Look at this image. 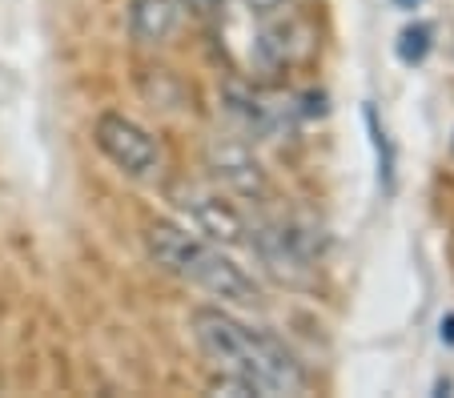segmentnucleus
Instances as JSON below:
<instances>
[{
  "mask_svg": "<svg viewBox=\"0 0 454 398\" xmlns=\"http://www.w3.org/2000/svg\"><path fill=\"white\" fill-rule=\"evenodd\" d=\"M189 326L198 338L201 355L230 374L233 382L249 390V394H301L306 390V371L290 350L266 330L246 326L222 306H198L189 314Z\"/></svg>",
  "mask_w": 454,
  "mask_h": 398,
  "instance_id": "f257e3e1",
  "label": "nucleus"
},
{
  "mask_svg": "<svg viewBox=\"0 0 454 398\" xmlns=\"http://www.w3.org/2000/svg\"><path fill=\"white\" fill-rule=\"evenodd\" d=\"M145 246L157 258V266H165L169 274L185 277L193 286H201L206 294L222 298V302L249 306L262 298L254 277L233 258H225L209 238H201L198 230H185L177 222H153L145 230Z\"/></svg>",
  "mask_w": 454,
  "mask_h": 398,
  "instance_id": "f03ea898",
  "label": "nucleus"
},
{
  "mask_svg": "<svg viewBox=\"0 0 454 398\" xmlns=\"http://www.w3.org/2000/svg\"><path fill=\"white\" fill-rule=\"evenodd\" d=\"M93 141L121 174L129 177H157L161 174V145L145 125H137L125 113H101L93 125Z\"/></svg>",
  "mask_w": 454,
  "mask_h": 398,
  "instance_id": "7ed1b4c3",
  "label": "nucleus"
},
{
  "mask_svg": "<svg viewBox=\"0 0 454 398\" xmlns=\"http://www.w3.org/2000/svg\"><path fill=\"white\" fill-rule=\"evenodd\" d=\"M177 198V209L189 217V230H198L201 238H209V242H241V234H246V222H241V214L230 206L225 198H217V193H206V190H177L173 193Z\"/></svg>",
  "mask_w": 454,
  "mask_h": 398,
  "instance_id": "20e7f679",
  "label": "nucleus"
},
{
  "mask_svg": "<svg viewBox=\"0 0 454 398\" xmlns=\"http://www.w3.org/2000/svg\"><path fill=\"white\" fill-rule=\"evenodd\" d=\"M249 246H254V254L262 258V266L274 277H282V282H301V277H306L309 258H306V250H301L298 234H290L286 225H262Z\"/></svg>",
  "mask_w": 454,
  "mask_h": 398,
  "instance_id": "39448f33",
  "label": "nucleus"
},
{
  "mask_svg": "<svg viewBox=\"0 0 454 398\" xmlns=\"http://www.w3.org/2000/svg\"><path fill=\"white\" fill-rule=\"evenodd\" d=\"M209 169H214V177L225 190L241 193V198L266 193V174H262V165L254 161V153H249L246 145H233V141L214 145L209 149Z\"/></svg>",
  "mask_w": 454,
  "mask_h": 398,
  "instance_id": "423d86ee",
  "label": "nucleus"
},
{
  "mask_svg": "<svg viewBox=\"0 0 454 398\" xmlns=\"http://www.w3.org/2000/svg\"><path fill=\"white\" fill-rule=\"evenodd\" d=\"M181 0H129V33L141 44H161L181 25Z\"/></svg>",
  "mask_w": 454,
  "mask_h": 398,
  "instance_id": "0eeeda50",
  "label": "nucleus"
},
{
  "mask_svg": "<svg viewBox=\"0 0 454 398\" xmlns=\"http://www.w3.org/2000/svg\"><path fill=\"white\" fill-rule=\"evenodd\" d=\"M362 121H366L370 133V145H374V161H378V185L386 193L398 190V153H395V141L386 133V125L378 121V109L374 105H362Z\"/></svg>",
  "mask_w": 454,
  "mask_h": 398,
  "instance_id": "6e6552de",
  "label": "nucleus"
},
{
  "mask_svg": "<svg viewBox=\"0 0 454 398\" xmlns=\"http://www.w3.org/2000/svg\"><path fill=\"white\" fill-rule=\"evenodd\" d=\"M430 49H434V25H427V20L406 25L395 41V52H398V61L403 65H422L430 57Z\"/></svg>",
  "mask_w": 454,
  "mask_h": 398,
  "instance_id": "1a4fd4ad",
  "label": "nucleus"
},
{
  "mask_svg": "<svg viewBox=\"0 0 454 398\" xmlns=\"http://www.w3.org/2000/svg\"><path fill=\"white\" fill-rule=\"evenodd\" d=\"M181 4H189V9L201 12V17H214V12L225 9V0H181Z\"/></svg>",
  "mask_w": 454,
  "mask_h": 398,
  "instance_id": "9d476101",
  "label": "nucleus"
},
{
  "mask_svg": "<svg viewBox=\"0 0 454 398\" xmlns=\"http://www.w3.org/2000/svg\"><path fill=\"white\" fill-rule=\"evenodd\" d=\"M286 0H246V9H254V12H262V17H266V12H274V9H282Z\"/></svg>",
  "mask_w": 454,
  "mask_h": 398,
  "instance_id": "9b49d317",
  "label": "nucleus"
},
{
  "mask_svg": "<svg viewBox=\"0 0 454 398\" xmlns=\"http://www.w3.org/2000/svg\"><path fill=\"white\" fill-rule=\"evenodd\" d=\"M438 338H442V347H454V314H446V318H442V330H438Z\"/></svg>",
  "mask_w": 454,
  "mask_h": 398,
  "instance_id": "f8f14e48",
  "label": "nucleus"
},
{
  "mask_svg": "<svg viewBox=\"0 0 454 398\" xmlns=\"http://www.w3.org/2000/svg\"><path fill=\"white\" fill-rule=\"evenodd\" d=\"M395 4H398V9H419L422 0H395Z\"/></svg>",
  "mask_w": 454,
  "mask_h": 398,
  "instance_id": "ddd939ff",
  "label": "nucleus"
}]
</instances>
